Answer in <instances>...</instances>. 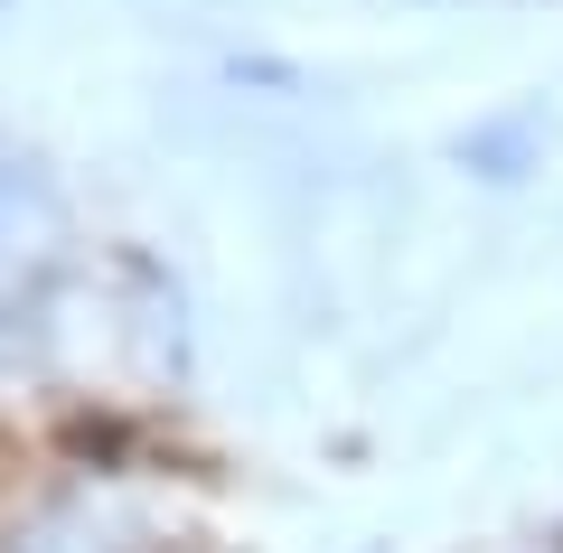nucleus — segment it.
<instances>
[{
    "mask_svg": "<svg viewBox=\"0 0 563 553\" xmlns=\"http://www.w3.org/2000/svg\"><path fill=\"white\" fill-rule=\"evenodd\" d=\"M0 10H10V0H0Z\"/></svg>",
    "mask_w": 563,
    "mask_h": 553,
    "instance_id": "2",
    "label": "nucleus"
},
{
    "mask_svg": "<svg viewBox=\"0 0 563 553\" xmlns=\"http://www.w3.org/2000/svg\"><path fill=\"white\" fill-rule=\"evenodd\" d=\"M66 254V198L29 151H0V291H29Z\"/></svg>",
    "mask_w": 563,
    "mask_h": 553,
    "instance_id": "1",
    "label": "nucleus"
}]
</instances>
